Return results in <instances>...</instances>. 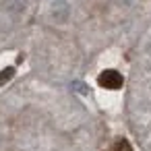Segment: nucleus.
Segmentation results:
<instances>
[{
  "label": "nucleus",
  "instance_id": "obj_1",
  "mask_svg": "<svg viewBox=\"0 0 151 151\" xmlns=\"http://www.w3.org/2000/svg\"><path fill=\"white\" fill-rule=\"evenodd\" d=\"M97 83H99L104 89H120V87L124 85V77H122L118 70L108 68V70H104V73L97 77Z\"/></svg>",
  "mask_w": 151,
  "mask_h": 151
},
{
  "label": "nucleus",
  "instance_id": "obj_2",
  "mask_svg": "<svg viewBox=\"0 0 151 151\" xmlns=\"http://www.w3.org/2000/svg\"><path fill=\"white\" fill-rule=\"evenodd\" d=\"M13 77H15V68H11V66H9V68H4L2 73H0V85H4V83H6V81H11Z\"/></svg>",
  "mask_w": 151,
  "mask_h": 151
},
{
  "label": "nucleus",
  "instance_id": "obj_3",
  "mask_svg": "<svg viewBox=\"0 0 151 151\" xmlns=\"http://www.w3.org/2000/svg\"><path fill=\"white\" fill-rule=\"evenodd\" d=\"M112 151H132V147L128 145V141H124V139H122V141H118V143L112 147Z\"/></svg>",
  "mask_w": 151,
  "mask_h": 151
},
{
  "label": "nucleus",
  "instance_id": "obj_4",
  "mask_svg": "<svg viewBox=\"0 0 151 151\" xmlns=\"http://www.w3.org/2000/svg\"><path fill=\"white\" fill-rule=\"evenodd\" d=\"M149 54H151V46H149Z\"/></svg>",
  "mask_w": 151,
  "mask_h": 151
}]
</instances>
